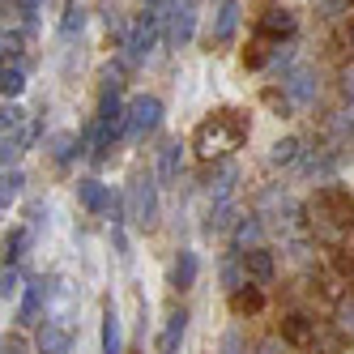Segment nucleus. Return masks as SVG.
Returning a JSON list of instances; mask_svg holds the SVG:
<instances>
[{
  "mask_svg": "<svg viewBox=\"0 0 354 354\" xmlns=\"http://www.w3.org/2000/svg\"><path fill=\"white\" fill-rule=\"evenodd\" d=\"M248 133H252L248 111H239V107H218V111H209L192 129V149H196L201 162H214V158L235 154V149L248 141Z\"/></svg>",
  "mask_w": 354,
  "mask_h": 354,
  "instance_id": "f257e3e1",
  "label": "nucleus"
},
{
  "mask_svg": "<svg viewBox=\"0 0 354 354\" xmlns=\"http://www.w3.org/2000/svg\"><path fill=\"white\" fill-rule=\"evenodd\" d=\"M308 214H312V222L328 226V231H350L354 226V196L346 188H337V184H328V188H320L312 196Z\"/></svg>",
  "mask_w": 354,
  "mask_h": 354,
  "instance_id": "f03ea898",
  "label": "nucleus"
},
{
  "mask_svg": "<svg viewBox=\"0 0 354 354\" xmlns=\"http://www.w3.org/2000/svg\"><path fill=\"white\" fill-rule=\"evenodd\" d=\"M226 308H231V316H239V320H248V316H257V312H265V295H261V286H235L231 290V299H226Z\"/></svg>",
  "mask_w": 354,
  "mask_h": 354,
  "instance_id": "7ed1b4c3",
  "label": "nucleus"
},
{
  "mask_svg": "<svg viewBox=\"0 0 354 354\" xmlns=\"http://www.w3.org/2000/svg\"><path fill=\"white\" fill-rule=\"evenodd\" d=\"M282 337H286L295 350H312V346H316V320L290 312V316L282 320Z\"/></svg>",
  "mask_w": 354,
  "mask_h": 354,
  "instance_id": "20e7f679",
  "label": "nucleus"
},
{
  "mask_svg": "<svg viewBox=\"0 0 354 354\" xmlns=\"http://www.w3.org/2000/svg\"><path fill=\"white\" fill-rule=\"evenodd\" d=\"M158 115H162V103H158V98H137V103L129 107V133H133V137L149 133V129L158 124Z\"/></svg>",
  "mask_w": 354,
  "mask_h": 354,
  "instance_id": "39448f33",
  "label": "nucleus"
},
{
  "mask_svg": "<svg viewBox=\"0 0 354 354\" xmlns=\"http://www.w3.org/2000/svg\"><path fill=\"white\" fill-rule=\"evenodd\" d=\"M261 35L265 39H290L295 35V13L290 9H269L261 17Z\"/></svg>",
  "mask_w": 354,
  "mask_h": 354,
  "instance_id": "423d86ee",
  "label": "nucleus"
},
{
  "mask_svg": "<svg viewBox=\"0 0 354 354\" xmlns=\"http://www.w3.org/2000/svg\"><path fill=\"white\" fill-rule=\"evenodd\" d=\"M235 21H239V0H222V9H218V21H214V39L226 43L235 35Z\"/></svg>",
  "mask_w": 354,
  "mask_h": 354,
  "instance_id": "0eeeda50",
  "label": "nucleus"
},
{
  "mask_svg": "<svg viewBox=\"0 0 354 354\" xmlns=\"http://www.w3.org/2000/svg\"><path fill=\"white\" fill-rule=\"evenodd\" d=\"M269 56H273V39H265V35H257V39L243 47V64H248V68H261Z\"/></svg>",
  "mask_w": 354,
  "mask_h": 354,
  "instance_id": "6e6552de",
  "label": "nucleus"
},
{
  "mask_svg": "<svg viewBox=\"0 0 354 354\" xmlns=\"http://www.w3.org/2000/svg\"><path fill=\"white\" fill-rule=\"evenodd\" d=\"M188 35H192V5H188V0H180V9H175V17H171V39L184 43Z\"/></svg>",
  "mask_w": 354,
  "mask_h": 354,
  "instance_id": "1a4fd4ad",
  "label": "nucleus"
},
{
  "mask_svg": "<svg viewBox=\"0 0 354 354\" xmlns=\"http://www.w3.org/2000/svg\"><path fill=\"white\" fill-rule=\"evenodd\" d=\"M154 218V192H149V180H137V222Z\"/></svg>",
  "mask_w": 354,
  "mask_h": 354,
  "instance_id": "9d476101",
  "label": "nucleus"
},
{
  "mask_svg": "<svg viewBox=\"0 0 354 354\" xmlns=\"http://www.w3.org/2000/svg\"><path fill=\"white\" fill-rule=\"evenodd\" d=\"M243 265H248V273H257V277H269L273 273V257H269V252H248V257H243Z\"/></svg>",
  "mask_w": 354,
  "mask_h": 354,
  "instance_id": "9b49d317",
  "label": "nucleus"
},
{
  "mask_svg": "<svg viewBox=\"0 0 354 354\" xmlns=\"http://www.w3.org/2000/svg\"><path fill=\"white\" fill-rule=\"evenodd\" d=\"M82 201H86L90 209H103V205H111V196H107L103 188H98L94 180H86V184H82Z\"/></svg>",
  "mask_w": 354,
  "mask_h": 354,
  "instance_id": "f8f14e48",
  "label": "nucleus"
},
{
  "mask_svg": "<svg viewBox=\"0 0 354 354\" xmlns=\"http://www.w3.org/2000/svg\"><path fill=\"white\" fill-rule=\"evenodd\" d=\"M21 68H5V77H0V90H5V98H13V94H21Z\"/></svg>",
  "mask_w": 354,
  "mask_h": 354,
  "instance_id": "ddd939ff",
  "label": "nucleus"
},
{
  "mask_svg": "<svg viewBox=\"0 0 354 354\" xmlns=\"http://www.w3.org/2000/svg\"><path fill=\"white\" fill-rule=\"evenodd\" d=\"M295 149H299V141H295V137L277 141V145H273V162H290V158H295Z\"/></svg>",
  "mask_w": 354,
  "mask_h": 354,
  "instance_id": "4468645a",
  "label": "nucleus"
},
{
  "mask_svg": "<svg viewBox=\"0 0 354 354\" xmlns=\"http://www.w3.org/2000/svg\"><path fill=\"white\" fill-rule=\"evenodd\" d=\"M175 158H180V145H167L162 149V180H171V175H175Z\"/></svg>",
  "mask_w": 354,
  "mask_h": 354,
  "instance_id": "2eb2a0df",
  "label": "nucleus"
},
{
  "mask_svg": "<svg viewBox=\"0 0 354 354\" xmlns=\"http://www.w3.org/2000/svg\"><path fill=\"white\" fill-rule=\"evenodd\" d=\"M103 350L115 354V316H107V328H103Z\"/></svg>",
  "mask_w": 354,
  "mask_h": 354,
  "instance_id": "dca6fc26",
  "label": "nucleus"
},
{
  "mask_svg": "<svg viewBox=\"0 0 354 354\" xmlns=\"http://www.w3.org/2000/svg\"><path fill=\"white\" fill-rule=\"evenodd\" d=\"M346 39H350V43H354V21H350V26H346Z\"/></svg>",
  "mask_w": 354,
  "mask_h": 354,
  "instance_id": "f3484780",
  "label": "nucleus"
}]
</instances>
